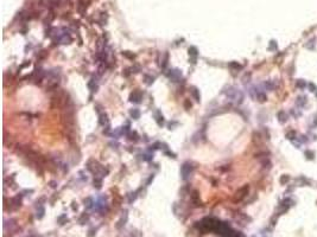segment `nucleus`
<instances>
[{"instance_id":"c85d7f7f","label":"nucleus","mask_w":317,"mask_h":237,"mask_svg":"<svg viewBox=\"0 0 317 237\" xmlns=\"http://www.w3.org/2000/svg\"><path fill=\"white\" fill-rule=\"evenodd\" d=\"M168 59H169V53L166 52L165 55H164V59H163V63H162V67L165 69L166 68V65H168Z\"/></svg>"},{"instance_id":"f8f14e48","label":"nucleus","mask_w":317,"mask_h":237,"mask_svg":"<svg viewBox=\"0 0 317 237\" xmlns=\"http://www.w3.org/2000/svg\"><path fill=\"white\" fill-rule=\"evenodd\" d=\"M306 102H308L306 96H298V97L296 99V105H297L298 107H304Z\"/></svg>"},{"instance_id":"393cba45","label":"nucleus","mask_w":317,"mask_h":237,"mask_svg":"<svg viewBox=\"0 0 317 237\" xmlns=\"http://www.w3.org/2000/svg\"><path fill=\"white\" fill-rule=\"evenodd\" d=\"M144 78H145V83H146V84H148V85H150V84H152V83H153V81H154V78H153V77H151V76H148V75H145V76H144Z\"/></svg>"},{"instance_id":"412c9836","label":"nucleus","mask_w":317,"mask_h":237,"mask_svg":"<svg viewBox=\"0 0 317 237\" xmlns=\"http://www.w3.org/2000/svg\"><path fill=\"white\" fill-rule=\"evenodd\" d=\"M229 68H232V69H236V70H240L242 69V65L239 64L237 62H232V63H229Z\"/></svg>"},{"instance_id":"f704fd0d","label":"nucleus","mask_w":317,"mask_h":237,"mask_svg":"<svg viewBox=\"0 0 317 237\" xmlns=\"http://www.w3.org/2000/svg\"><path fill=\"white\" fill-rule=\"evenodd\" d=\"M142 156H144L142 159L146 160V161H150V160L152 159V155H151V154H148V155H147V154H145V155H142Z\"/></svg>"},{"instance_id":"1a4fd4ad","label":"nucleus","mask_w":317,"mask_h":237,"mask_svg":"<svg viewBox=\"0 0 317 237\" xmlns=\"http://www.w3.org/2000/svg\"><path fill=\"white\" fill-rule=\"evenodd\" d=\"M191 202H193L195 205H197V206H199V205H201L200 194H199V192H197V191H193V193H191Z\"/></svg>"},{"instance_id":"72a5a7b5","label":"nucleus","mask_w":317,"mask_h":237,"mask_svg":"<svg viewBox=\"0 0 317 237\" xmlns=\"http://www.w3.org/2000/svg\"><path fill=\"white\" fill-rule=\"evenodd\" d=\"M165 154H166V155H169L170 158H173V159L176 158V154H175V153H172V152H170V151H168V149L165 151Z\"/></svg>"},{"instance_id":"473e14b6","label":"nucleus","mask_w":317,"mask_h":237,"mask_svg":"<svg viewBox=\"0 0 317 237\" xmlns=\"http://www.w3.org/2000/svg\"><path fill=\"white\" fill-rule=\"evenodd\" d=\"M295 135H296V133H295V132H289V133L286 134V138H288V139H290V140L292 141V140H294V138H295Z\"/></svg>"},{"instance_id":"423d86ee","label":"nucleus","mask_w":317,"mask_h":237,"mask_svg":"<svg viewBox=\"0 0 317 237\" xmlns=\"http://www.w3.org/2000/svg\"><path fill=\"white\" fill-rule=\"evenodd\" d=\"M122 213H124V215L121 216L120 220H119V222H118V224H116V228H118V229L122 228V226H124V225L126 224V222H127V219H128V213H127V211L125 210V211H124Z\"/></svg>"},{"instance_id":"2f4dec72","label":"nucleus","mask_w":317,"mask_h":237,"mask_svg":"<svg viewBox=\"0 0 317 237\" xmlns=\"http://www.w3.org/2000/svg\"><path fill=\"white\" fill-rule=\"evenodd\" d=\"M191 107H193L191 102H190L189 100H185V101H184V108H185L187 110H189V109H191Z\"/></svg>"},{"instance_id":"f257e3e1","label":"nucleus","mask_w":317,"mask_h":237,"mask_svg":"<svg viewBox=\"0 0 317 237\" xmlns=\"http://www.w3.org/2000/svg\"><path fill=\"white\" fill-rule=\"evenodd\" d=\"M194 170H195V166L191 164V162H184L182 165L181 167V176H182V179L183 180H188L191 174L194 173Z\"/></svg>"},{"instance_id":"4468645a","label":"nucleus","mask_w":317,"mask_h":237,"mask_svg":"<svg viewBox=\"0 0 317 237\" xmlns=\"http://www.w3.org/2000/svg\"><path fill=\"white\" fill-rule=\"evenodd\" d=\"M130 114H131V116H132V118H134V120H138V118L140 117V112H139V109H132L131 112H130Z\"/></svg>"},{"instance_id":"aec40b11","label":"nucleus","mask_w":317,"mask_h":237,"mask_svg":"<svg viewBox=\"0 0 317 237\" xmlns=\"http://www.w3.org/2000/svg\"><path fill=\"white\" fill-rule=\"evenodd\" d=\"M289 180H290V176H288V174H283V176L280 177V179H279V181H280V184H282V185L288 184V183H289Z\"/></svg>"},{"instance_id":"bb28decb","label":"nucleus","mask_w":317,"mask_h":237,"mask_svg":"<svg viewBox=\"0 0 317 237\" xmlns=\"http://www.w3.org/2000/svg\"><path fill=\"white\" fill-rule=\"evenodd\" d=\"M308 88H309V90H310L311 93H317V87L314 84V83H308Z\"/></svg>"},{"instance_id":"7ed1b4c3","label":"nucleus","mask_w":317,"mask_h":237,"mask_svg":"<svg viewBox=\"0 0 317 237\" xmlns=\"http://www.w3.org/2000/svg\"><path fill=\"white\" fill-rule=\"evenodd\" d=\"M166 76H168L172 82H179L182 78V71L178 69H171L170 73L166 74Z\"/></svg>"},{"instance_id":"f03ea898","label":"nucleus","mask_w":317,"mask_h":237,"mask_svg":"<svg viewBox=\"0 0 317 237\" xmlns=\"http://www.w3.org/2000/svg\"><path fill=\"white\" fill-rule=\"evenodd\" d=\"M248 190H249V186H248V185H245V186H242L241 188H239V190L236 191V193H235L234 200H236V202L242 200L248 194Z\"/></svg>"},{"instance_id":"7c9ffc66","label":"nucleus","mask_w":317,"mask_h":237,"mask_svg":"<svg viewBox=\"0 0 317 237\" xmlns=\"http://www.w3.org/2000/svg\"><path fill=\"white\" fill-rule=\"evenodd\" d=\"M87 220H88V216H87L86 213H83V215L81 216V218L78 219V222H80L81 224H84V222H87Z\"/></svg>"},{"instance_id":"cd10ccee","label":"nucleus","mask_w":317,"mask_h":237,"mask_svg":"<svg viewBox=\"0 0 317 237\" xmlns=\"http://www.w3.org/2000/svg\"><path fill=\"white\" fill-rule=\"evenodd\" d=\"M93 199L92 198H87L86 200H84V205H86V208H88V209H90L92 206H93Z\"/></svg>"},{"instance_id":"ddd939ff","label":"nucleus","mask_w":317,"mask_h":237,"mask_svg":"<svg viewBox=\"0 0 317 237\" xmlns=\"http://www.w3.org/2000/svg\"><path fill=\"white\" fill-rule=\"evenodd\" d=\"M296 87H297L298 89H305L306 87H308V83H306V81H304V80H297Z\"/></svg>"},{"instance_id":"2eb2a0df","label":"nucleus","mask_w":317,"mask_h":237,"mask_svg":"<svg viewBox=\"0 0 317 237\" xmlns=\"http://www.w3.org/2000/svg\"><path fill=\"white\" fill-rule=\"evenodd\" d=\"M315 42H316V39L311 38L310 41L305 44V47H306V49H309V50H315Z\"/></svg>"},{"instance_id":"dca6fc26","label":"nucleus","mask_w":317,"mask_h":237,"mask_svg":"<svg viewBox=\"0 0 317 237\" xmlns=\"http://www.w3.org/2000/svg\"><path fill=\"white\" fill-rule=\"evenodd\" d=\"M88 88H89L92 91H96L98 85L95 84V78H92V80L88 82Z\"/></svg>"},{"instance_id":"c756f323","label":"nucleus","mask_w":317,"mask_h":237,"mask_svg":"<svg viewBox=\"0 0 317 237\" xmlns=\"http://www.w3.org/2000/svg\"><path fill=\"white\" fill-rule=\"evenodd\" d=\"M314 155H315V154H314L312 151H306V152H305V158H308L309 160H312V159H314Z\"/></svg>"},{"instance_id":"9d476101","label":"nucleus","mask_w":317,"mask_h":237,"mask_svg":"<svg viewBox=\"0 0 317 237\" xmlns=\"http://www.w3.org/2000/svg\"><path fill=\"white\" fill-rule=\"evenodd\" d=\"M277 117H278V121L280 123H285V122L288 121V115H286V113H285L284 110H280V112L277 113Z\"/></svg>"},{"instance_id":"a211bd4d","label":"nucleus","mask_w":317,"mask_h":237,"mask_svg":"<svg viewBox=\"0 0 317 237\" xmlns=\"http://www.w3.org/2000/svg\"><path fill=\"white\" fill-rule=\"evenodd\" d=\"M101 185H102V179L96 177V178L94 179V187L98 188V190H100V188H101Z\"/></svg>"},{"instance_id":"b1692460","label":"nucleus","mask_w":317,"mask_h":237,"mask_svg":"<svg viewBox=\"0 0 317 237\" xmlns=\"http://www.w3.org/2000/svg\"><path fill=\"white\" fill-rule=\"evenodd\" d=\"M257 97H258V101H260V102H265V101L267 100L266 95H265V94H263V93H258Z\"/></svg>"},{"instance_id":"6ab92c4d","label":"nucleus","mask_w":317,"mask_h":237,"mask_svg":"<svg viewBox=\"0 0 317 237\" xmlns=\"http://www.w3.org/2000/svg\"><path fill=\"white\" fill-rule=\"evenodd\" d=\"M296 183L299 184V186H304V185H306V184L309 183V181H308L304 177H299L298 179H296Z\"/></svg>"},{"instance_id":"f3484780","label":"nucleus","mask_w":317,"mask_h":237,"mask_svg":"<svg viewBox=\"0 0 317 237\" xmlns=\"http://www.w3.org/2000/svg\"><path fill=\"white\" fill-rule=\"evenodd\" d=\"M44 212H45V209L43 206H39L38 210H37V218L38 219H42L44 217Z\"/></svg>"},{"instance_id":"5701e85b","label":"nucleus","mask_w":317,"mask_h":237,"mask_svg":"<svg viewBox=\"0 0 317 237\" xmlns=\"http://www.w3.org/2000/svg\"><path fill=\"white\" fill-rule=\"evenodd\" d=\"M277 49H278V45H277V43H276L274 41H271V42H270V46H268V50L276 51Z\"/></svg>"},{"instance_id":"39448f33","label":"nucleus","mask_w":317,"mask_h":237,"mask_svg":"<svg viewBox=\"0 0 317 237\" xmlns=\"http://www.w3.org/2000/svg\"><path fill=\"white\" fill-rule=\"evenodd\" d=\"M142 100V95L139 90H136V91H133L131 94V96H130V101L133 102V103H140Z\"/></svg>"},{"instance_id":"9b49d317","label":"nucleus","mask_w":317,"mask_h":237,"mask_svg":"<svg viewBox=\"0 0 317 237\" xmlns=\"http://www.w3.org/2000/svg\"><path fill=\"white\" fill-rule=\"evenodd\" d=\"M99 122H100V124L101 126H109V120H108V116H107V114L106 113H102V114H100V120H99Z\"/></svg>"},{"instance_id":"c9c22d12","label":"nucleus","mask_w":317,"mask_h":237,"mask_svg":"<svg viewBox=\"0 0 317 237\" xmlns=\"http://www.w3.org/2000/svg\"><path fill=\"white\" fill-rule=\"evenodd\" d=\"M96 234V230L95 229H92V230H89V234H88V237H94V235Z\"/></svg>"},{"instance_id":"a878e982","label":"nucleus","mask_w":317,"mask_h":237,"mask_svg":"<svg viewBox=\"0 0 317 237\" xmlns=\"http://www.w3.org/2000/svg\"><path fill=\"white\" fill-rule=\"evenodd\" d=\"M122 55L126 57V58H130V59H134L136 58V55H133V53H130V51H124Z\"/></svg>"},{"instance_id":"e433bc0d","label":"nucleus","mask_w":317,"mask_h":237,"mask_svg":"<svg viewBox=\"0 0 317 237\" xmlns=\"http://www.w3.org/2000/svg\"><path fill=\"white\" fill-rule=\"evenodd\" d=\"M29 65H30V62H26V63H24V64H21L20 69H24V68H26V67H29Z\"/></svg>"},{"instance_id":"6e6552de","label":"nucleus","mask_w":317,"mask_h":237,"mask_svg":"<svg viewBox=\"0 0 317 237\" xmlns=\"http://www.w3.org/2000/svg\"><path fill=\"white\" fill-rule=\"evenodd\" d=\"M154 118H156V122H157V124L159 126V127H162V126L164 124V122H165L164 116H163V114L159 112V110H157V112L154 113Z\"/></svg>"},{"instance_id":"0eeeda50","label":"nucleus","mask_w":317,"mask_h":237,"mask_svg":"<svg viewBox=\"0 0 317 237\" xmlns=\"http://www.w3.org/2000/svg\"><path fill=\"white\" fill-rule=\"evenodd\" d=\"M190 93H191L193 97L196 102H200L201 101V95H200V90L196 88V87H190Z\"/></svg>"},{"instance_id":"4be33fe9","label":"nucleus","mask_w":317,"mask_h":237,"mask_svg":"<svg viewBox=\"0 0 317 237\" xmlns=\"http://www.w3.org/2000/svg\"><path fill=\"white\" fill-rule=\"evenodd\" d=\"M264 85H265V88H266L267 90H273V89H274V84L272 83V81H266Z\"/></svg>"},{"instance_id":"4c0bfd02","label":"nucleus","mask_w":317,"mask_h":237,"mask_svg":"<svg viewBox=\"0 0 317 237\" xmlns=\"http://www.w3.org/2000/svg\"><path fill=\"white\" fill-rule=\"evenodd\" d=\"M316 96H317V93H316Z\"/></svg>"},{"instance_id":"20e7f679","label":"nucleus","mask_w":317,"mask_h":237,"mask_svg":"<svg viewBox=\"0 0 317 237\" xmlns=\"http://www.w3.org/2000/svg\"><path fill=\"white\" fill-rule=\"evenodd\" d=\"M189 61L191 64H196V62H197V57H199V51H197V49L195 46H190L189 47Z\"/></svg>"}]
</instances>
